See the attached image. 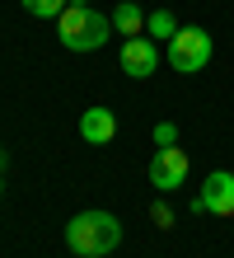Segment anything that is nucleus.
I'll list each match as a JSON object with an SVG mask.
<instances>
[{"label":"nucleus","instance_id":"obj_7","mask_svg":"<svg viewBox=\"0 0 234 258\" xmlns=\"http://www.w3.org/2000/svg\"><path fill=\"white\" fill-rule=\"evenodd\" d=\"M80 136H85L89 146H108V141L117 136V117L108 113V108H99V103H94L89 113H80Z\"/></svg>","mask_w":234,"mask_h":258},{"label":"nucleus","instance_id":"obj_14","mask_svg":"<svg viewBox=\"0 0 234 258\" xmlns=\"http://www.w3.org/2000/svg\"><path fill=\"white\" fill-rule=\"evenodd\" d=\"M0 192H5V178H0Z\"/></svg>","mask_w":234,"mask_h":258},{"label":"nucleus","instance_id":"obj_11","mask_svg":"<svg viewBox=\"0 0 234 258\" xmlns=\"http://www.w3.org/2000/svg\"><path fill=\"white\" fill-rule=\"evenodd\" d=\"M154 146H178V127L174 122H160V127H154Z\"/></svg>","mask_w":234,"mask_h":258},{"label":"nucleus","instance_id":"obj_2","mask_svg":"<svg viewBox=\"0 0 234 258\" xmlns=\"http://www.w3.org/2000/svg\"><path fill=\"white\" fill-rule=\"evenodd\" d=\"M56 33L70 52H99L113 38V14H99L94 5H66L56 14Z\"/></svg>","mask_w":234,"mask_h":258},{"label":"nucleus","instance_id":"obj_13","mask_svg":"<svg viewBox=\"0 0 234 258\" xmlns=\"http://www.w3.org/2000/svg\"><path fill=\"white\" fill-rule=\"evenodd\" d=\"M70 5H89V0H70Z\"/></svg>","mask_w":234,"mask_h":258},{"label":"nucleus","instance_id":"obj_12","mask_svg":"<svg viewBox=\"0 0 234 258\" xmlns=\"http://www.w3.org/2000/svg\"><path fill=\"white\" fill-rule=\"evenodd\" d=\"M150 216H154V225H160V230H169V225H174V211H169V202H154Z\"/></svg>","mask_w":234,"mask_h":258},{"label":"nucleus","instance_id":"obj_8","mask_svg":"<svg viewBox=\"0 0 234 258\" xmlns=\"http://www.w3.org/2000/svg\"><path fill=\"white\" fill-rule=\"evenodd\" d=\"M145 19H150V14L140 10L136 0H122V5L113 10V28L122 38H140V33H145Z\"/></svg>","mask_w":234,"mask_h":258},{"label":"nucleus","instance_id":"obj_3","mask_svg":"<svg viewBox=\"0 0 234 258\" xmlns=\"http://www.w3.org/2000/svg\"><path fill=\"white\" fill-rule=\"evenodd\" d=\"M211 52H215V42H211L206 28H178V33L169 38V66H174L178 75H197V71H206Z\"/></svg>","mask_w":234,"mask_h":258},{"label":"nucleus","instance_id":"obj_9","mask_svg":"<svg viewBox=\"0 0 234 258\" xmlns=\"http://www.w3.org/2000/svg\"><path fill=\"white\" fill-rule=\"evenodd\" d=\"M178 33V19L169 10H150V19H145V38H174Z\"/></svg>","mask_w":234,"mask_h":258},{"label":"nucleus","instance_id":"obj_4","mask_svg":"<svg viewBox=\"0 0 234 258\" xmlns=\"http://www.w3.org/2000/svg\"><path fill=\"white\" fill-rule=\"evenodd\" d=\"M192 211H197V216H201V211H211V216H234V174L229 169L206 174L201 192L192 197Z\"/></svg>","mask_w":234,"mask_h":258},{"label":"nucleus","instance_id":"obj_1","mask_svg":"<svg viewBox=\"0 0 234 258\" xmlns=\"http://www.w3.org/2000/svg\"><path fill=\"white\" fill-rule=\"evenodd\" d=\"M66 244L80 258H103L122 244V221L113 211H80L66 221Z\"/></svg>","mask_w":234,"mask_h":258},{"label":"nucleus","instance_id":"obj_10","mask_svg":"<svg viewBox=\"0 0 234 258\" xmlns=\"http://www.w3.org/2000/svg\"><path fill=\"white\" fill-rule=\"evenodd\" d=\"M19 5H24L28 14H33V19H56V14L66 10L70 0H19Z\"/></svg>","mask_w":234,"mask_h":258},{"label":"nucleus","instance_id":"obj_5","mask_svg":"<svg viewBox=\"0 0 234 258\" xmlns=\"http://www.w3.org/2000/svg\"><path fill=\"white\" fill-rule=\"evenodd\" d=\"M183 183H187V155L178 146H154V155H150V188L174 192Z\"/></svg>","mask_w":234,"mask_h":258},{"label":"nucleus","instance_id":"obj_6","mask_svg":"<svg viewBox=\"0 0 234 258\" xmlns=\"http://www.w3.org/2000/svg\"><path fill=\"white\" fill-rule=\"evenodd\" d=\"M122 71L131 75V80H145V75L160 71V47H154V38H122V52H117Z\"/></svg>","mask_w":234,"mask_h":258}]
</instances>
